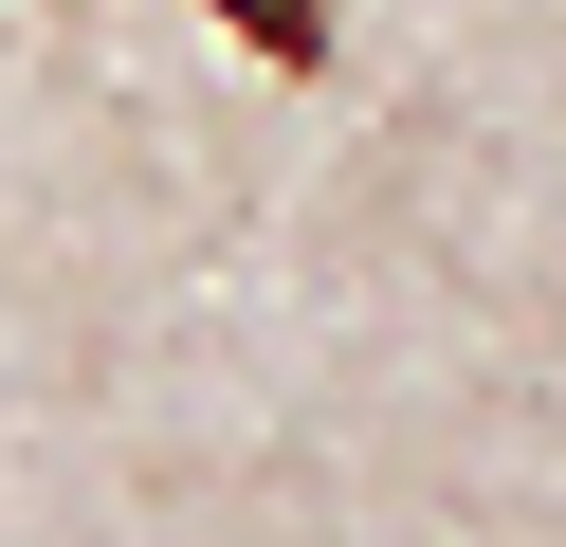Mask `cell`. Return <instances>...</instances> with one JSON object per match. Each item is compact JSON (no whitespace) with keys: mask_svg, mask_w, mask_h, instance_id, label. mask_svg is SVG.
<instances>
[{"mask_svg":"<svg viewBox=\"0 0 566 547\" xmlns=\"http://www.w3.org/2000/svg\"><path fill=\"white\" fill-rule=\"evenodd\" d=\"M220 36H256L274 73H329V0H201Z\"/></svg>","mask_w":566,"mask_h":547,"instance_id":"6da1fadb","label":"cell"}]
</instances>
